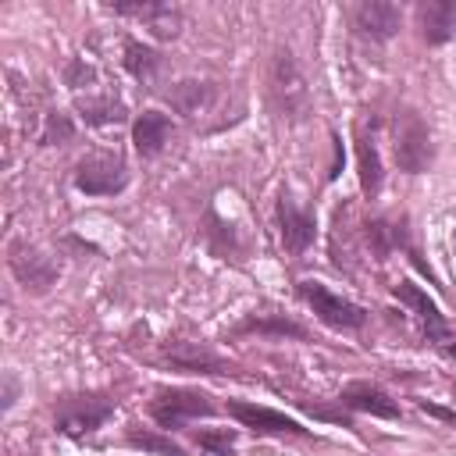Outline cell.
Returning a JSON list of instances; mask_svg holds the SVG:
<instances>
[{
  "label": "cell",
  "instance_id": "obj_5",
  "mask_svg": "<svg viewBox=\"0 0 456 456\" xmlns=\"http://www.w3.org/2000/svg\"><path fill=\"white\" fill-rule=\"evenodd\" d=\"M128 175H125V164L118 157H86L78 164V175H75V186L89 196H107V193H118L125 189Z\"/></svg>",
  "mask_w": 456,
  "mask_h": 456
},
{
  "label": "cell",
  "instance_id": "obj_16",
  "mask_svg": "<svg viewBox=\"0 0 456 456\" xmlns=\"http://www.w3.org/2000/svg\"><path fill=\"white\" fill-rule=\"evenodd\" d=\"M357 153H360V186H364L368 196H375V193L382 189V161H378V146H375L371 139H360Z\"/></svg>",
  "mask_w": 456,
  "mask_h": 456
},
{
  "label": "cell",
  "instance_id": "obj_8",
  "mask_svg": "<svg viewBox=\"0 0 456 456\" xmlns=\"http://www.w3.org/2000/svg\"><path fill=\"white\" fill-rule=\"evenodd\" d=\"M396 300L400 303H407V307H414L417 314H421V321H425V328H428V335L432 339H450V325H446V318H442V310H439V303L425 293V289H417V285H410V282H400L396 289Z\"/></svg>",
  "mask_w": 456,
  "mask_h": 456
},
{
  "label": "cell",
  "instance_id": "obj_13",
  "mask_svg": "<svg viewBox=\"0 0 456 456\" xmlns=\"http://www.w3.org/2000/svg\"><path fill=\"white\" fill-rule=\"evenodd\" d=\"M168 132H171V121H168L164 114H157V111H146V114L136 121V128H132V143H136V150H139L143 157H153V153L168 143Z\"/></svg>",
  "mask_w": 456,
  "mask_h": 456
},
{
  "label": "cell",
  "instance_id": "obj_21",
  "mask_svg": "<svg viewBox=\"0 0 456 456\" xmlns=\"http://www.w3.org/2000/svg\"><path fill=\"white\" fill-rule=\"evenodd\" d=\"M150 29H153V36H161V39H171V36H178V29H182V14L178 11H171L168 4L146 21Z\"/></svg>",
  "mask_w": 456,
  "mask_h": 456
},
{
  "label": "cell",
  "instance_id": "obj_10",
  "mask_svg": "<svg viewBox=\"0 0 456 456\" xmlns=\"http://www.w3.org/2000/svg\"><path fill=\"white\" fill-rule=\"evenodd\" d=\"M11 268H14V275H18V282L25 285V289H46L54 278H57V264L50 260V257H43V253H36V250H14V257H11Z\"/></svg>",
  "mask_w": 456,
  "mask_h": 456
},
{
  "label": "cell",
  "instance_id": "obj_1",
  "mask_svg": "<svg viewBox=\"0 0 456 456\" xmlns=\"http://www.w3.org/2000/svg\"><path fill=\"white\" fill-rule=\"evenodd\" d=\"M271 96H275L278 111L293 121H300L310 107L307 78H303V71H300V64L289 50H278L275 61H271Z\"/></svg>",
  "mask_w": 456,
  "mask_h": 456
},
{
  "label": "cell",
  "instance_id": "obj_24",
  "mask_svg": "<svg viewBox=\"0 0 456 456\" xmlns=\"http://www.w3.org/2000/svg\"><path fill=\"white\" fill-rule=\"evenodd\" d=\"M243 332H278V335H296V339L307 335L300 325H289V321H246Z\"/></svg>",
  "mask_w": 456,
  "mask_h": 456
},
{
  "label": "cell",
  "instance_id": "obj_23",
  "mask_svg": "<svg viewBox=\"0 0 456 456\" xmlns=\"http://www.w3.org/2000/svg\"><path fill=\"white\" fill-rule=\"evenodd\" d=\"M71 121L64 114H50L46 118V128H43V143H68L71 139Z\"/></svg>",
  "mask_w": 456,
  "mask_h": 456
},
{
  "label": "cell",
  "instance_id": "obj_11",
  "mask_svg": "<svg viewBox=\"0 0 456 456\" xmlns=\"http://www.w3.org/2000/svg\"><path fill=\"white\" fill-rule=\"evenodd\" d=\"M282 243L293 253H303L314 243V218L296 211L293 200H282Z\"/></svg>",
  "mask_w": 456,
  "mask_h": 456
},
{
  "label": "cell",
  "instance_id": "obj_25",
  "mask_svg": "<svg viewBox=\"0 0 456 456\" xmlns=\"http://www.w3.org/2000/svg\"><path fill=\"white\" fill-rule=\"evenodd\" d=\"M86 82H93V68H89L86 61H75V64L68 68V86H75V89H82Z\"/></svg>",
  "mask_w": 456,
  "mask_h": 456
},
{
  "label": "cell",
  "instance_id": "obj_19",
  "mask_svg": "<svg viewBox=\"0 0 456 456\" xmlns=\"http://www.w3.org/2000/svg\"><path fill=\"white\" fill-rule=\"evenodd\" d=\"M128 442L139 446V450H150V453H157V456H182V446H175L171 439H161V435H153V432L132 428V432H128Z\"/></svg>",
  "mask_w": 456,
  "mask_h": 456
},
{
  "label": "cell",
  "instance_id": "obj_6",
  "mask_svg": "<svg viewBox=\"0 0 456 456\" xmlns=\"http://www.w3.org/2000/svg\"><path fill=\"white\" fill-rule=\"evenodd\" d=\"M214 407H211V400L207 396H200V392H161L157 396V403L150 407V414L164 425V428H178L186 417H207Z\"/></svg>",
  "mask_w": 456,
  "mask_h": 456
},
{
  "label": "cell",
  "instance_id": "obj_15",
  "mask_svg": "<svg viewBox=\"0 0 456 456\" xmlns=\"http://www.w3.org/2000/svg\"><path fill=\"white\" fill-rule=\"evenodd\" d=\"M453 4L450 0H428L421 4V25H425V36L428 43H442L453 29Z\"/></svg>",
  "mask_w": 456,
  "mask_h": 456
},
{
  "label": "cell",
  "instance_id": "obj_7",
  "mask_svg": "<svg viewBox=\"0 0 456 456\" xmlns=\"http://www.w3.org/2000/svg\"><path fill=\"white\" fill-rule=\"evenodd\" d=\"M228 414L239 425L253 428V432H271V435H300L303 432L293 417H285L278 410H268V407H257V403H243V400H232L228 403Z\"/></svg>",
  "mask_w": 456,
  "mask_h": 456
},
{
  "label": "cell",
  "instance_id": "obj_22",
  "mask_svg": "<svg viewBox=\"0 0 456 456\" xmlns=\"http://www.w3.org/2000/svg\"><path fill=\"white\" fill-rule=\"evenodd\" d=\"M196 442L203 446V450H211V453L218 456H232V442H235V432H200L196 435Z\"/></svg>",
  "mask_w": 456,
  "mask_h": 456
},
{
  "label": "cell",
  "instance_id": "obj_12",
  "mask_svg": "<svg viewBox=\"0 0 456 456\" xmlns=\"http://www.w3.org/2000/svg\"><path fill=\"white\" fill-rule=\"evenodd\" d=\"M343 403H346V407H353V410L375 414V417H400V407H396V400H389L382 389H375V385H364V382L350 385V389L343 392Z\"/></svg>",
  "mask_w": 456,
  "mask_h": 456
},
{
  "label": "cell",
  "instance_id": "obj_2",
  "mask_svg": "<svg viewBox=\"0 0 456 456\" xmlns=\"http://www.w3.org/2000/svg\"><path fill=\"white\" fill-rule=\"evenodd\" d=\"M300 296H303V300L314 307V314H318L325 325H332V328H360L364 318H368L357 303H350V300L328 293L321 282H300Z\"/></svg>",
  "mask_w": 456,
  "mask_h": 456
},
{
  "label": "cell",
  "instance_id": "obj_20",
  "mask_svg": "<svg viewBox=\"0 0 456 456\" xmlns=\"http://www.w3.org/2000/svg\"><path fill=\"white\" fill-rule=\"evenodd\" d=\"M82 114H86V121H93V125L121 121V118H125L121 103H114V100H86V103H82Z\"/></svg>",
  "mask_w": 456,
  "mask_h": 456
},
{
  "label": "cell",
  "instance_id": "obj_3",
  "mask_svg": "<svg viewBox=\"0 0 456 456\" xmlns=\"http://www.w3.org/2000/svg\"><path fill=\"white\" fill-rule=\"evenodd\" d=\"M111 400H93V396H75V400H61L54 407V421L64 435H86L93 428H100L111 417Z\"/></svg>",
  "mask_w": 456,
  "mask_h": 456
},
{
  "label": "cell",
  "instance_id": "obj_18",
  "mask_svg": "<svg viewBox=\"0 0 456 456\" xmlns=\"http://www.w3.org/2000/svg\"><path fill=\"white\" fill-rule=\"evenodd\" d=\"M125 68L132 71V75H150L153 68H157V54L150 50V46H143V43H125Z\"/></svg>",
  "mask_w": 456,
  "mask_h": 456
},
{
  "label": "cell",
  "instance_id": "obj_4",
  "mask_svg": "<svg viewBox=\"0 0 456 456\" xmlns=\"http://www.w3.org/2000/svg\"><path fill=\"white\" fill-rule=\"evenodd\" d=\"M396 161L410 175L425 171L432 161V139H428V128L417 114H403L396 121Z\"/></svg>",
  "mask_w": 456,
  "mask_h": 456
},
{
  "label": "cell",
  "instance_id": "obj_9",
  "mask_svg": "<svg viewBox=\"0 0 456 456\" xmlns=\"http://www.w3.org/2000/svg\"><path fill=\"white\" fill-rule=\"evenodd\" d=\"M357 25L375 39H389L400 32V7L389 0H364L357 4Z\"/></svg>",
  "mask_w": 456,
  "mask_h": 456
},
{
  "label": "cell",
  "instance_id": "obj_26",
  "mask_svg": "<svg viewBox=\"0 0 456 456\" xmlns=\"http://www.w3.org/2000/svg\"><path fill=\"white\" fill-rule=\"evenodd\" d=\"M421 410H425V414H432V417H439V421H450V425H456L453 410H442V407H432V403H421Z\"/></svg>",
  "mask_w": 456,
  "mask_h": 456
},
{
  "label": "cell",
  "instance_id": "obj_17",
  "mask_svg": "<svg viewBox=\"0 0 456 456\" xmlns=\"http://www.w3.org/2000/svg\"><path fill=\"white\" fill-rule=\"evenodd\" d=\"M168 100H171V107H175L178 114L193 118V114L200 111V103L207 100V86H203V82H178V86L168 93Z\"/></svg>",
  "mask_w": 456,
  "mask_h": 456
},
{
  "label": "cell",
  "instance_id": "obj_14",
  "mask_svg": "<svg viewBox=\"0 0 456 456\" xmlns=\"http://www.w3.org/2000/svg\"><path fill=\"white\" fill-rule=\"evenodd\" d=\"M168 360H175L178 368H189V371H203V375H221V360L200 346H189V343H171L168 350Z\"/></svg>",
  "mask_w": 456,
  "mask_h": 456
}]
</instances>
